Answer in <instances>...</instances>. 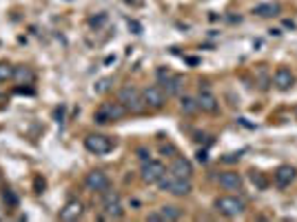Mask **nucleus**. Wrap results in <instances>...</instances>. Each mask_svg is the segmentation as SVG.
Listing matches in <instances>:
<instances>
[{"instance_id":"f8f14e48","label":"nucleus","mask_w":297,"mask_h":222,"mask_svg":"<svg viewBox=\"0 0 297 222\" xmlns=\"http://www.w3.org/2000/svg\"><path fill=\"white\" fill-rule=\"evenodd\" d=\"M197 107H200L202 111H207V113H215V111L220 109V102H217V98L213 96L209 89H200V96H197Z\"/></svg>"},{"instance_id":"ddd939ff","label":"nucleus","mask_w":297,"mask_h":222,"mask_svg":"<svg viewBox=\"0 0 297 222\" xmlns=\"http://www.w3.org/2000/svg\"><path fill=\"white\" fill-rule=\"evenodd\" d=\"M217 180H220V187L227 189V191H240V189H242V178H240V173H235V171L220 173Z\"/></svg>"},{"instance_id":"a878e982","label":"nucleus","mask_w":297,"mask_h":222,"mask_svg":"<svg viewBox=\"0 0 297 222\" xmlns=\"http://www.w3.org/2000/svg\"><path fill=\"white\" fill-rule=\"evenodd\" d=\"M295 118H297V107H295Z\"/></svg>"},{"instance_id":"0eeeda50","label":"nucleus","mask_w":297,"mask_h":222,"mask_svg":"<svg viewBox=\"0 0 297 222\" xmlns=\"http://www.w3.org/2000/svg\"><path fill=\"white\" fill-rule=\"evenodd\" d=\"M142 100H144V107H151V109H162L166 102V93L162 87L153 85V87H146L142 91Z\"/></svg>"},{"instance_id":"412c9836","label":"nucleus","mask_w":297,"mask_h":222,"mask_svg":"<svg viewBox=\"0 0 297 222\" xmlns=\"http://www.w3.org/2000/svg\"><path fill=\"white\" fill-rule=\"evenodd\" d=\"M14 78V67L9 62H0V82H7Z\"/></svg>"},{"instance_id":"b1692460","label":"nucleus","mask_w":297,"mask_h":222,"mask_svg":"<svg viewBox=\"0 0 297 222\" xmlns=\"http://www.w3.org/2000/svg\"><path fill=\"white\" fill-rule=\"evenodd\" d=\"M146 220H151V222H162L160 211H153V213H149V216H146Z\"/></svg>"},{"instance_id":"423d86ee","label":"nucleus","mask_w":297,"mask_h":222,"mask_svg":"<svg viewBox=\"0 0 297 222\" xmlns=\"http://www.w3.org/2000/svg\"><path fill=\"white\" fill-rule=\"evenodd\" d=\"M85 147H87V151L96 153V156H105V153H109L111 149H113V142H111V138H106V136L91 133V136L85 138Z\"/></svg>"},{"instance_id":"6e6552de","label":"nucleus","mask_w":297,"mask_h":222,"mask_svg":"<svg viewBox=\"0 0 297 222\" xmlns=\"http://www.w3.org/2000/svg\"><path fill=\"white\" fill-rule=\"evenodd\" d=\"M164 165L157 160H144L142 165V180L144 182H157L162 176H164Z\"/></svg>"},{"instance_id":"1a4fd4ad","label":"nucleus","mask_w":297,"mask_h":222,"mask_svg":"<svg viewBox=\"0 0 297 222\" xmlns=\"http://www.w3.org/2000/svg\"><path fill=\"white\" fill-rule=\"evenodd\" d=\"M85 185L91 189V191L102 193V191L109 189V176H106L105 171H91V173H87Z\"/></svg>"},{"instance_id":"9d476101","label":"nucleus","mask_w":297,"mask_h":222,"mask_svg":"<svg viewBox=\"0 0 297 222\" xmlns=\"http://www.w3.org/2000/svg\"><path fill=\"white\" fill-rule=\"evenodd\" d=\"M273 82L280 91H288L293 85H295V76H293V71L286 69V67H280V69L273 74Z\"/></svg>"},{"instance_id":"9b49d317","label":"nucleus","mask_w":297,"mask_h":222,"mask_svg":"<svg viewBox=\"0 0 297 222\" xmlns=\"http://www.w3.org/2000/svg\"><path fill=\"white\" fill-rule=\"evenodd\" d=\"M295 166H291V165H282V166H277V171L273 173V180H275V185L277 187H282V189H286L288 185H291L293 180H295Z\"/></svg>"},{"instance_id":"4468645a","label":"nucleus","mask_w":297,"mask_h":222,"mask_svg":"<svg viewBox=\"0 0 297 222\" xmlns=\"http://www.w3.org/2000/svg\"><path fill=\"white\" fill-rule=\"evenodd\" d=\"M171 173H175V176L180 178H191L193 176V166L191 162L187 160V158H182V156H175L171 162V169H169Z\"/></svg>"},{"instance_id":"20e7f679","label":"nucleus","mask_w":297,"mask_h":222,"mask_svg":"<svg viewBox=\"0 0 297 222\" xmlns=\"http://www.w3.org/2000/svg\"><path fill=\"white\" fill-rule=\"evenodd\" d=\"M124 113H126V109L120 102H105L96 111V122L98 125H106V122H113V120H122Z\"/></svg>"},{"instance_id":"393cba45","label":"nucleus","mask_w":297,"mask_h":222,"mask_svg":"<svg viewBox=\"0 0 297 222\" xmlns=\"http://www.w3.org/2000/svg\"><path fill=\"white\" fill-rule=\"evenodd\" d=\"M5 202H9V204H16V202H18V198H16L11 191H5Z\"/></svg>"},{"instance_id":"4be33fe9","label":"nucleus","mask_w":297,"mask_h":222,"mask_svg":"<svg viewBox=\"0 0 297 222\" xmlns=\"http://www.w3.org/2000/svg\"><path fill=\"white\" fill-rule=\"evenodd\" d=\"M251 178H253V182H255V185H257L260 189H266V180H264V178L260 176L257 171H253V173H251Z\"/></svg>"},{"instance_id":"dca6fc26","label":"nucleus","mask_w":297,"mask_h":222,"mask_svg":"<svg viewBox=\"0 0 297 222\" xmlns=\"http://www.w3.org/2000/svg\"><path fill=\"white\" fill-rule=\"evenodd\" d=\"M164 93L166 96H177L182 89H184V78L182 76H169V78H164Z\"/></svg>"},{"instance_id":"6ab92c4d","label":"nucleus","mask_w":297,"mask_h":222,"mask_svg":"<svg viewBox=\"0 0 297 222\" xmlns=\"http://www.w3.org/2000/svg\"><path fill=\"white\" fill-rule=\"evenodd\" d=\"M160 216H162V222H173V220H180L182 211L177 207H162Z\"/></svg>"},{"instance_id":"f257e3e1","label":"nucleus","mask_w":297,"mask_h":222,"mask_svg":"<svg viewBox=\"0 0 297 222\" xmlns=\"http://www.w3.org/2000/svg\"><path fill=\"white\" fill-rule=\"evenodd\" d=\"M157 185H160V189L162 191H166V193H173V196H189L191 193V178H180V176H175V173H166L164 171V176L157 180Z\"/></svg>"},{"instance_id":"aec40b11","label":"nucleus","mask_w":297,"mask_h":222,"mask_svg":"<svg viewBox=\"0 0 297 222\" xmlns=\"http://www.w3.org/2000/svg\"><path fill=\"white\" fill-rule=\"evenodd\" d=\"M180 107H182V111H184V113H189V116H191V113H195V111L200 109V107H197V100H193V98H189V96L182 98Z\"/></svg>"},{"instance_id":"39448f33","label":"nucleus","mask_w":297,"mask_h":222,"mask_svg":"<svg viewBox=\"0 0 297 222\" xmlns=\"http://www.w3.org/2000/svg\"><path fill=\"white\" fill-rule=\"evenodd\" d=\"M105 193V204H102V211H105V216L102 218H106V220H118V218H122L124 216V209H122V202H120V193H116V191H102Z\"/></svg>"},{"instance_id":"f03ea898","label":"nucleus","mask_w":297,"mask_h":222,"mask_svg":"<svg viewBox=\"0 0 297 222\" xmlns=\"http://www.w3.org/2000/svg\"><path fill=\"white\" fill-rule=\"evenodd\" d=\"M118 102H120L126 111H131V113H140V111L144 109L142 93L133 85H126V87H122V89L118 91Z\"/></svg>"},{"instance_id":"2eb2a0df","label":"nucleus","mask_w":297,"mask_h":222,"mask_svg":"<svg viewBox=\"0 0 297 222\" xmlns=\"http://www.w3.org/2000/svg\"><path fill=\"white\" fill-rule=\"evenodd\" d=\"M80 216H82V202H78V200L67 202L65 209L60 211V220H65V222H73Z\"/></svg>"},{"instance_id":"7ed1b4c3","label":"nucleus","mask_w":297,"mask_h":222,"mask_svg":"<svg viewBox=\"0 0 297 222\" xmlns=\"http://www.w3.org/2000/svg\"><path fill=\"white\" fill-rule=\"evenodd\" d=\"M215 209L222 213V216L235 218V216H240V213H244L246 202H244L242 198H237V196H222V198L215 200Z\"/></svg>"},{"instance_id":"f3484780","label":"nucleus","mask_w":297,"mask_h":222,"mask_svg":"<svg viewBox=\"0 0 297 222\" xmlns=\"http://www.w3.org/2000/svg\"><path fill=\"white\" fill-rule=\"evenodd\" d=\"M280 11H282V7L277 2H264V5H257L253 14L260 16V18H273V16H280Z\"/></svg>"},{"instance_id":"a211bd4d","label":"nucleus","mask_w":297,"mask_h":222,"mask_svg":"<svg viewBox=\"0 0 297 222\" xmlns=\"http://www.w3.org/2000/svg\"><path fill=\"white\" fill-rule=\"evenodd\" d=\"M14 80L18 82V85H31V82H34V71H31L29 67H16Z\"/></svg>"},{"instance_id":"5701e85b","label":"nucleus","mask_w":297,"mask_h":222,"mask_svg":"<svg viewBox=\"0 0 297 222\" xmlns=\"http://www.w3.org/2000/svg\"><path fill=\"white\" fill-rule=\"evenodd\" d=\"M106 89H109V80H106V78H105V80H100V82H98L96 91H98V93H102V91H106Z\"/></svg>"}]
</instances>
